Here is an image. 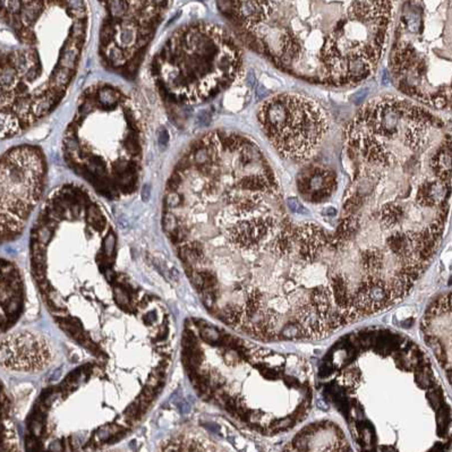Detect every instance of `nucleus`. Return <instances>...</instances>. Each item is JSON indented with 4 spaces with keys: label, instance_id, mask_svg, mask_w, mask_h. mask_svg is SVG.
I'll use <instances>...</instances> for the list:
<instances>
[{
    "label": "nucleus",
    "instance_id": "obj_7",
    "mask_svg": "<svg viewBox=\"0 0 452 452\" xmlns=\"http://www.w3.org/2000/svg\"><path fill=\"white\" fill-rule=\"evenodd\" d=\"M257 119L267 141L280 157L304 162L317 152L329 132V117L315 100L283 93L265 100Z\"/></svg>",
    "mask_w": 452,
    "mask_h": 452
},
{
    "label": "nucleus",
    "instance_id": "obj_9",
    "mask_svg": "<svg viewBox=\"0 0 452 452\" xmlns=\"http://www.w3.org/2000/svg\"><path fill=\"white\" fill-rule=\"evenodd\" d=\"M422 330L452 388V291L431 303L423 317Z\"/></svg>",
    "mask_w": 452,
    "mask_h": 452
},
{
    "label": "nucleus",
    "instance_id": "obj_10",
    "mask_svg": "<svg viewBox=\"0 0 452 452\" xmlns=\"http://www.w3.org/2000/svg\"><path fill=\"white\" fill-rule=\"evenodd\" d=\"M298 190L311 202H322L330 198L337 186L336 175L324 167H311L299 175Z\"/></svg>",
    "mask_w": 452,
    "mask_h": 452
},
{
    "label": "nucleus",
    "instance_id": "obj_1",
    "mask_svg": "<svg viewBox=\"0 0 452 452\" xmlns=\"http://www.w3.org/2000/svg\"><path fill=\"white\" fill-rule=\"evenodd\" d=\"M344 157L350 185L342 217L378 199L376 213L412 210L443 237L452 198V134L440 117L412 99L375 98L346 125Z\"/></svg>",
    "mask_w": 452,
    "mask_h": 452
},
{
    "label": "nucleus",
    "instance_id": "obj_3",
    "mask_svg": "<svg viewBox=\"0 0 452 452\" xmlns=\"http://www.w3.org/2000/svg\"><path fill=\"white\" fill-rule=\"evenodd\" d=\"M1 139L28 131L65 98L89 28L85 0H26L2 8Z\"/></svg>",
    "mask_w": 452,
    "mask_h": 452
},
{
    "label": "nucleus",
    "instance_id": "obj_8",
    "mask_svg": "<svg viewBox=\"0 0 452 452\" xmlns=\"http://www.w3.org/2000/svg\"><path fill=\"white\" fill-rule=\"evenodd\" d=\"M47 161L39 146H14L1 161L2 238L22 231L25 221L42 195Z\"/></svg>",
    "mask_w": 452,
    "mask_h": 452
},
{
    "label": "nucleus",
    "instance_id": "obj_2",
    "mask_svg": "<svg viewBox=\"0 0 452 452\" xmlns=\"http://www.w3.org/2000/svg\"><path fill=\"white\" fill-rule=\"evenodd\" d=\"M396 0H218L240 39L312 84L365 81L390 40Z\"/></svg>",
    "mask_w": 452,
    "mask_h": 452
},
{
    "label": "nucleus",
    "instance_id": "obj_5",
    "mask_svg": "<svg viewBox=\"0 0 452 452\" xmlns=\"http://www.w3.org/2000/svg\"><path fill=\"white\" fill-rule=\"evenodd\" d=\"M389 70L413 101L452 114V0H409L396 28Z\"/></svg>",
    "mask_w": 452,
    "mask_h": 452
},
{
    "label": "nucleus",
    "instance_id": "obj_11",
    "mask_svg": "<svg viewBox=\"0 0 452 452\" xmlns=\"http://www.w3.org/2000/svg\"><path fill=\"white\" fill-rule=\"evenodd\" d=\"M330 289H331L332 299L336 301L339 308L348 306L351 301V294L348 290V284L344 274L337 273L333 275L330 282Z\"/></svg>",
    "mask_w": 452,
    "mask_h": 452
},
{
    "label": "nucleus",
    "instance_id": "obj_12",
    "mask_svg": "<svg viewBox=\"0 0 452 452\" xmlns=\"http://www.w3.org/2000/svg\"><path fill=\"white\" fill-rule=\"evenodd\" d=\"M361 263L368 274L379 275L383 267V254L378 247H371L361 254Z\"/></svg>",
    "mask_w": 452,
    "mask_h": 452
},
{
    "label": "nucleus",
    "instance_id": "obj_6",
    "mask_svg": "<svg viewBox=\"0 0 452 452\" xmlns=\"http://www.w3.org/2000/svg\"><path fill=\"white\" fill-rule=\"evenodd\" d=\"M244 54L232 35L215 24L179 27L154 54L150 72L161 97L176 106L211 101L240 77Z\"/></svg>",
    "mask_w": 452,
    "mask_h": 452
},
{
    "label": "nucleus",
    "instance_id": "obj_4",
    "mask_svg": "<svg viewBox=\"0 0 452 452\" xmlns=\"http://www.w3.org/2000/svg\"><path fill=\"white\" fill-rule=\"evenodd\" d=\"M145 133L135 100L114 84L97 83L79 95L62 137V157L100 194L124 198L139 186Z\"/></svg>",
    "mask_w": 452,
    "mask_h": 452
}]
</instances>
